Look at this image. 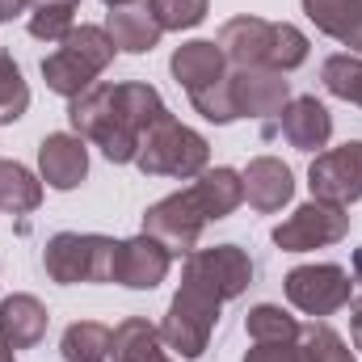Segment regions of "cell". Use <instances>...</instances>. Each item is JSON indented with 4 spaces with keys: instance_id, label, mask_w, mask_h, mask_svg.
Here are the masks:
<instances>
[{
    "instance_id": "4316f807",
    "label": "cell",
    "mask_w": 362,
    "mask_h": 362,
    "mask_svg": "<svg viewBox=\"0 0 362 362\" xmlns=\"http://www.w3.org/2000/svg\"><path fill=\"white\" fill-rule=\"evenodd\" d=\"M308 59V34L303 30H295V25H286V21H278L274 25V38H270V59H266V68L274 72H295L299 64Z\"/></svg>"
},
{
    "instance_id": "74e56055",
    "label": "cell",
    "mask_w": 362,
    "mask_h": 362,
    "mask_svg": "<svg viewBox=\"0 0 362 362\" xmlns=\"http://www.w3.org/2000/svg\"><path fill=\"white\" fill-rule=\"evenodd\" d=\"M346 47H350L354 55H362V25L354 30V34H350V38H346Z\"/></svg>"
},
{
    "instance_id": "8fae6325",
    "label": "cell",
    "mask_w": 362,
    "mask_h": 362,
    "mask_svg": "<svg viewBox=\"0 0 362 362\" xmlns=\"http://www.w3.org/2000/svg\"><path fill=\"white\" fill-rule=\"evenodd\" d=\"M38 169L51 189H76L89 173V148L81 135H47L38 144Z\"/></svg>"
},
{
    "instance_id": "8d00e7d4",
    "label": "cell",
    "mask_w": 362,
    "mask_h": 362,
    "mask_svg": "<svg viewBox=\"0 0 362 362\" xmlns=\"http://www.w3.org/2000/svg\"><path fill=\"white\" fill-rule=\"evenodd\" d=\"M350 337H354V346L362 350V312H354V320H350Z\"/></svg>"
},
{
    "instance_id": "7c38bea8",
    "label": "cell",
    "mask_w": 362,
    "mask_h": 362,
    "mask_svg": "<svg viewBox=\"0 0 362 362\" xmlns=\"http://www.w3.org/2000/svg\"><path fill=\"white\" fill-rule=\"evenodd\" d=\"M270 38H274V21L262 17H232L219 30V51L228 64L236 68H266L270 59Z\"/></svg>"
},
{
    "instance_id": "e0dca14e",
    "label": "cell",
    "mask_w": 362,
    "mask_h": 362,
    "mask_svg": "<svg viewBox=\"0 0 362 362\" xmlns=\"http://www.w3.org/2000/svg\"><path fill=\"white\" fill-rule=\"evenodd\" d=\"M105 34L114 38V47L118 51H127V55H144V51H152L156 42H160V21L152 17V8L148 4H122V8H110V17H105Z\"/></svg>"
},
{
    "instance_id": "ffe728a7",
    "label": "cell",
    "mask_w": 362,
    "mask_h": 362,
    "mask_svg": "<svg viewBox=\"0 0 362 362\" xmlns=\"http://www.w3.org/2000/svg\"><path fill=\"white\" fill-rule=\"evenodd\" d=\"M189 194L198 198L206 219H228L245 202V177L236 169H202L198 181L189 185Z\"/></svg>"
},
{
    "instance_id": "f546056e",
    "label": "cell",
    "mask_w": 362,
    "mask_h": 362,
    "mask_svg": "<svg viewBox=\"0 0 362 362\" xmlns=\"http://www.w3.org/2000/svg\"><path fill=\"white\" fill-rule=\"evenodd\" d=\"M64 47H72V51H81L85 59H93L101 72L114 64V38L105 34V25H72V34L64 38Z\"/></svg>"
},
{
    "instance_id": "d6986e66",
    "label": "cell",
    "mask_w": 362,
    "mask_h": 362,
    "mask_svg": "<svg viewBox=\"0 0 362 362\" xmlns=\"http://www.w3.org/2000/svg\"><path fill=\"white\" fill-rule=\"evenodd\" d=\"M110 358L114 362H173L165 354V341H160V329L144 316H127L114 337H110Z\"/></svg>"
},
{
    "instance_id": "83f0119b",
    "label": "cell",
    "mask_w": 362,
    "mask_h": 362,
    "mask_svg": "<svg viewBox=\"0 0 362 362\" xmlns=\"http://www.w3.org/2000/svg\"><path fill=\"white\" fill-rule=\"evenodd\" d=\"M30 110V85L21 81V68L13 55L0 51V122H17Z\"/></svg>"
},
{
    "instance_id": "5b68a950",
    "label": "cell",
    "mask_w": 362,
    "mask_h": 362,
    "mask_svg": "<svg viewBox=\"0 0 362 362\" xmlns=\"http://www.w3.org/2000/svg\"><path fill=\"white\" fill-rule=\"evenodd\" d=\"M350 232V215L346 206H333V202H303L291 219H282L274 228V245L282 253H312V249H325V245H337L341 236Z\"/></svg>"
},
{
    "instance_id": "836d02e7",
    "label": "cell",
    "mask_w": 362,
    "mask_h": 362,
    "mask_svg": "<svg viewBox=\"0 0 362 362\" xmlns=\"http://www.w3.org/2000/svg\"><path fill=\"white\" fill-rule=\"evenodd\" d=\"M350 278H354V312H362V249L354 253V274Z\"/></svg>"
},
{
    "instance_id": "44dd1931",
    "label": "cell",
    "mask_w": 362,
    "mask_h": 362,
    "mask_svg": "<svg viewBox=\"0 0 362 362\" xmlns=\"http://www.w3.org/2000/svg\"><path fill=\"white\" fill-rule=\"evenodd\" d=\"M42 202V181L17 160H0V211L8 215H30Z\"/></svg>"
},
{
    "instance_id": "9c48e42d",
    "label": "cell",
    "mask_w": 362,
    "mask_h": 362,
    "mask_svg": "<svg viewBox=\"0 0 362 362\" xmlns=\"http://www.w3.org/2000/svg\"><path fill=\"white\" fill-rule=\"evenodd\" d=\"M169 266H173V253H169L156 236L139 232L135 240H122V245H118L114 282H122V286H131V291H156V286L169 278Z\"/></svg>"
},
{
    "instance_id": "d4e9b609",
    "label": "cell",
    "mask_w": 362,
    "mask_h": 362,
    "mask_svg": "<svg viewBox=\"0 0 362 362\" xmlns=\"http://www.w3.org/2000/svg\"><path fill=\"white\" fill-rule=\"evenodd\" d=\"M325 89L341 101H354L362 110V55H329L320 68Z\"/></svg>"
},
{
    "instance_id": "ac0fdd59",
    "label": "cell",
    "mask_w": 362,
    "mask_h": 362,
    "mask_svg": "<svg viewBox=\"0 0 362 362\" xmlns=\"http://www.w3.org/2000/svg\"><path fill=\"white\" fill-rule=\"evenodd\" d=\"M97 76H101V68L85 59L81 51H72V47H64L59 42V51L55 55H47L42 59V81H47V89L59 93V97H81V93H89L97 85Z\"/></svg>"
},
{
    "instance_id": "7402d4cb",
    "label": "cell",
    "mask_w": 362,
    "mask_h": 362,
    "mask_svg": "<svg viewBox=\"0 0 362 362\" xmlns=\"http://www.w3.org/2000/svg\"><path fill=\"white\" fill-rule=\"evenodd\" d=\"M303 13L320 34L337 42H346L362 25V0H303Z\"/></svg>"
},
{
    "instance_id": "8992f818",
    "label": "cell",
    "mask_w": 362,
    "mask_h": 362,
    "mask_svg": "<svg viewBox=\"0 0 362 362\" xmlns=\"http://www.w3.org/2000/svg\"><path fill=\"white\" fill-rule=\"evenodd\" d=\"M282 286H286V299L299 312H308V316H333V312H341L354 299V278L341 266H333V262L299 266V270L286 274Z\"/></svg>"
},
{
    "instance_id": "7a4b0ae2",
    "label": "cell",
    "mask_w": 362,
    "mask_h": 362,
    "mask_svg": "<svg viewBox=\"0 0 362 362\" xmlns=\"http://www.w3.org/2000/svg\"><path fill=\"white\" fill-rule=\"evenodd\" d=\"M68 122H72V131H76L81 139H93V144L105 152L110 165H131V160L139 156L144 135H139V127L118 110L114 85H93L89 93L72 97Z\"/></svg>"
},
{
    "instance_id": "3957f363",
    "label": "cell",
    "mask_w": 362,
    "mask_h": 362,
    "mask_svg": "<svg viewBox=\"0 0 362 362\" xmlns=\"http://www.w3.org/2000/svg\"><path fill=\"white\" fill-rule=\"evenodd\" d=\"M118 245L110 236L97 232H59L47 240L42 266L59 286H76V282H114L118 266Z\"/></svg>"
},
{
    "instance_id": "f1b7e54d",
    "label": "cell",
    "mask_w": 362,
    "mask_h": 362,
    "mask_svg": "<svg viewBox=\"0 0 362 362\" xmlns=\"http://www.w3.org/2000/svg\"><path fill=\"white\" fill-rule=\"evenodd\" d=\"M189 101H194V110L206 118V122H219V127H228V122H236L240 114H236V97H232V81L223 76V81H215V85H206V89L189 93Z\"/></svg>"
},
{
    "instance_id": "9a60e30c",
    "label": "cell",
    "mask_w": 362,
    "mask_h": 362,
    "mask_svg": "<svg viewBox=\"0 0 362 362\" xmlns=\"http://www.w3.org/2000/svg\"><path fill=\"white\" fill-rule=\"evenodd\" d=\"M47 308L34 295H8L0 299V341L8 350H30L47 337Z\"/></svg>"
},
{
    "instance_id": "4dcf8cb0",
    "label": "cell",
    "mask_w": 362,
    "mask_h": 362,
    "mask_svg": "<svg viewBox=\"0 0 362 362\" xmlns=\"http://www.w3.org/2000/svg\"><path fill=\"white\" fill-rule=\"evenodd\" d=\"M148 8L160 21V30H194L206 17L211 0H148Z\"/></svg>"
},
{
    "instance_id": "484cf974",
    "label": "cell",
    "mask_w": 362,
    "mask_h": 362,
    "mask_svg": "<svg viewBox=\"0 0 362 362\" xmlns=\"http://www.w3.org/2000/svg\"><path fill=\"white\" fill-rule=\"evenodd\" d=\"M253 341H295L299 337V320L291 312H282L278 303H257L245 320Z\"/></svg>"
},
{
    "instance_id": "1f68e13d",
    "label": "cell",
    "mask_w": 362,
    "mask_h": 362,
    "mask_svg": "<svg viewBox=\"0 0 362 362\" xmlns=\"http://www.w3.org/2000/svg\"><path fill=\"white\" fill-rule=\"evenodd\" d=\"M76 13H64V8H30V34L38 42H64L72 34V21Z\"/></svg>"
},
{
    "instance_id": "277c9868",
    "label": "cell",
    "mask_w": 362,
    "mask_h": 362,
    "mask_svg": "<svg viewBox=\"0 0 362 362\" xmlns=\"http://www.w3.org/2000/svg\"><path fill=\"white\" fill-rule=\"evenodd\" d=\"M206 156H211L206 139H202L198 131L181 127L177 118L169 114L165 122H156V127L144 135L135 165H139L148 177H181L185 181V177H198V173L206 169Z\"/></svg>"
},
{
    "instance_id": "cb8c5ba5",
    "label": "cell",
    "mask_w": 362,
    "mask_h": 362,
    "mask_svg": "<svg viewBox=\"0 0 362 362\" xmlns=\"http://www.w3.org/2000/svg\"><path fill=\"white\" fill-rule=\"evenodd\" d=\"M295 346H299V362H354V350L346 346V337L329 325L299 329Z\"/></svg>"
},
{
    "instance_id": "d590c367",
    "label": "cell",
    "mask_w": 362,
    "mask_h": 362,
    "mask_svg": "<svg viewBox=\"0 0 362 362\" xmlns=\"http://www.w3.org/2000/svg\"><path fill=\"white\" fill-rule=\"evenodd\" d=\"M25 4H30V0H0V21H13Z\"/></svg>"
},
{
    "instance_id": "52a82bcc",
    "label": "cell",
    "mask_w": 362,
    "mask_h": 362,
    "mask_svg": "<svg viewBox=\"0 0 362 362\" xmlns=\"http://www.w3.org/2000/svg\"><path fill=\"white\" fill-rule=\"evenodd\" d=\"M308 189L316 202L350 206L362 198V139H350L333 152H320L308 169Z\"/></svg>"
},
{
    "instance_id": "ab89813d",
    "label": "cell",
    "mask_w": 362,
    "mask_h": 362,
    "mask_svg": "<svg viewBox=\"0 0 362 362\" xmlns=\"http://www.w3.org/2000/svg\"><path fill=\"white\" fill-rule=\"evenodd\" d=\"M110 8H122V4H135V0H105Z\"/></svg>"
},
{
    "instance_id": "f35d334b",
    "label": "cell",
    "mask_w": 362,
    "mask_h": 362,
    "mask_svg": "<svg viewBox=\"0 0 362 362\" xmlns=\"http://www.w3.org/2000/svg\"><path fill=\"white\" fill-rule=\"evenodd\" d=\"M0 362H17V358H13V350H8L4 341H0Z\"/></svg>"
},
{
    "instance_id": "d6a6232c",
    "label": "cell",
    "mask_w": 362,
    "mask_h": 362,
    "mask_svg": "<svg viewBox=\"0 0 362 362\" xmlns=\"http://www.w3.org/2000/svg\"><path fill=\"white\" fill-rule=\"evenodd\" d=\"M245 362H299V346L295 341H257Z\"/></svg>"
},
{
    "instance_id": "2e32d148",
    "label": "cell",
    "mask_w": 362,
    "mask_h": 362,
    "mask_svg": "<svg viewBox=\"0 0 362 362\" xmlns=\"http://www.w3.org/2000/svg\"><path fill=\"white\" fill-rule=\"evenodd\" d=\"M282 135H286L291 148L316 152V148H325L329 135H333V114H329L316 97H295V101H286V110H282Z\"/></svg>"
},
{
    "instance_id": "30bf717a",
    "label": "cell",
    "mask_w": 362,
    "mask_h": 362,
    "mask_svg": "<svg viewBox=\"0 0 362 362\" xmlns=\"http://www.w3.org/2000/svg\"><path fill=\"white\" fill-rule=\"evenodd\" d=\"M228 81H232L240 118H274L291 101V85L274 68H236V76H228Z\"/></svg>"
},
{
    "instance_id": "4fadbf2b",
    "label": "cell",
    "mask_w": 362,
    "mask_h": 362,
    "mask_svg": "<svg viewBox=\"0 0 362 362\" xmlns=\"http://www.w3.org/2000/svg\"><path fill=\"white\" fill-rule=\"evenodd\" d=\"M240 177H245V198H249V206L262 211V215L282 211V206L291 202V194H295V177H291V169H286L282 160H274V156H257V160H249V169H245Z\"/></svg>"
},
{
    "instance_id": "603a6c76",
    "label": "cell",
    "mask_w": 362,
    "mask_h": 362,
    "mask_svg": "<svg viewBox=\"0 0 362 362\" xmlns=\"http://www.w3.org/2000/svg\"><path fill=\"white\" fill-rule=\"evenodd\" d=\"M110 329L105 325H97V320H76V325H68V333H64V341H59V354L64 362H101L110 354Z\"/></svg>"
},
{
    "instance_id": "ba28073f",
    "label": "cell",
    "mask_w": 362,
    "mask_h": 362,
    "mask_svg": "<svg viewBox=\"0 0 362 362\" xmlns=\"http://www.w3.org/2000/svg\"><path fill=\"white\" fill-rule=\"evenodd\" d=\"M206 223H211V219L202 215V206H198V198H194L189 189L160 198V202L148 206V215H144V232L156 236L173 257H181V253L189 257V253H194V245H198V236H202Z\"/></svg>"
},
{
    "instance_id": "5bb4252c",
    "label": "cell",
    "mask_w": 362,
    "mask_h": 362,
    "mask_svg": "<svg viewBox=\"0 0 362 362\" xmlns=\"http://www.w3.org/2000/svg\"><path fill=\"white\" fill-rule=\"evenodd\" d=\"M169 72H173V81H177L185 93H198V89H206V85H215V81L228 76V59H223L219 42L194 38V42H185V47L173 51Z\"/></svg>"
},
{
    "instance_id": "e575fe53",
    "label": "cell",
    "mask_w": 362,
    "mask_h": 362,
    "mask_svg": "<svg viewBox=\"0 0 362 362\" xmlns=\"http://www.w3.org/2000/svg\"><path fill=\"white\" fill-rule=\"evenodd\" d=\"M81 0H30V8H64V13H76Z\"/></svg>"
},
{
    "instance_id": "6da1fadb",
    "label": "cell",
    "mask_w": 362,
    "mask_h": 362,
    "mask_svg": "<svg viewBox=\"0 0 362 362\" xmlns=\"http://www.w3.org/2000/svg\"><path fill=\"white\" fill-rule=\"evenodd\" d=\"M223 303H228V295L198 270L194 257H185V266H181V286H177V295H173V303H169L165 325H160V341H165L169 350H177L181 358H202Z\"/></svg>"
}]
</instances>
